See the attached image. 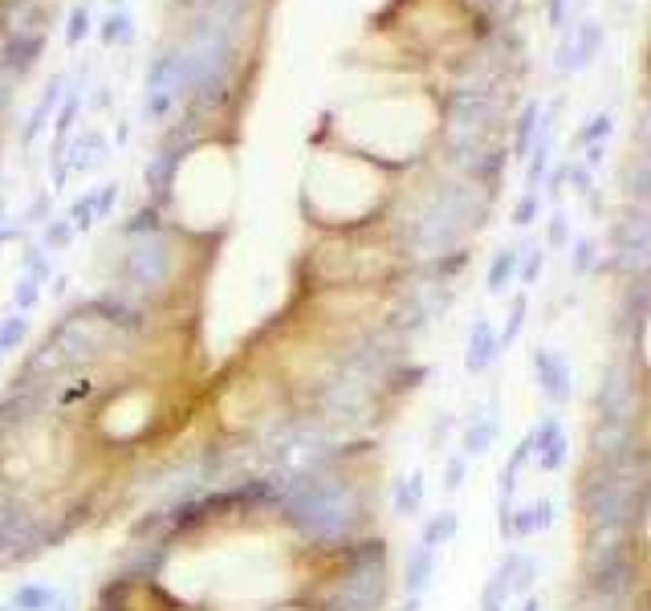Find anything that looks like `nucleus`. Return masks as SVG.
I'll list each match as a JSON object with an SVG mask.
<instances>
[{
	"instance_id": "nucleus-11",
	"label": "nucleus",
	"mask_w": 651,
	"mask_h": 611,
	"mask_svg": "<svg viewBox=\"0 0 651 611\" xmlns=\"http://www.w3.org/2000/svg\"><path fill=\"white\" fill-rule=\"evenodd\" d=\"M513 274H521V253L517 249H501L493 257V266H489V290L501 293L513 282Z\"/></svg>"
},
{
	"instance_id": "nucleus-14",
	"label": "nucleus",
	"mask_w": 651,
	"mask_h": 611,
	"mask_svg": "<svg viewBox=\"0 0 651 611\" xmlns=\"http://www.w3.org/2000/svg\"><path fill=\"white\" fill-rule=\"evenodd\" d=\"M464 477H468V457L464 452H452L448 461H444V493L464 489Z\"/></svg>"
},
{
	"instance_id": "nucleus-20",
	"label": "nucleus",
	"mask_w": 651,
	"mask_h": 611,
	"mask_svg": "<svg viewBox=\"0 0 651 611\" xmlns=\"http://www.w3.org/2000/svg\"><path fill=\"white\" fill-rule=\"evenodd\" d=\"M534 522H537V534H546L554 526V497H537L534 502Z\"/></svg>"
},
{
	"instance_id": "nucleus-28",
	"label": "nucleus",
	"mask_w": 651,
	"mask_h": 611,
	"mask_svg": "<svg viewBox=\"0 0 651 611\" xmlns=\"http://www.w3.org/2000/svg\"><path fill=\"white\" fill-rule=\"evenodd\" d=\"M9 237H13V232H9V229H0V245H4V240H9Z\"/></svg>"
},
{
	"instance_id": "nucleus-1",
	"label": "nucleus",
	"mask_w": 651,
	"mask_h": 611,
	"mask_svg": "<svg viewBox=\"0 0 651 611\" xmlns=\"http://www.w3.org/2000/svg\"><path fill=\"white\" fill-rule=\"evenodd\" d=\"M635 354L615 359V363L603 371L599 388L590 396V412L595 420H643V383L631 367Z\"/></svg>"
},
{
	"instance_id": "nucleus-22",
	"label": "nucleus",
	"mask_w": 651,
	"mask_h": 611,
	"mask_svg": "<svg viewBox=\"0 0 651 611\" xmlns=\"http://www.w3.org/2000/svg\"><path fill=\"white\" fill-rule=\"evenodd\" d=\"M534 118H537V107H529L525 115H521V127H517V151L521 155L529 151V139H534Z\"/></svg>"
},
{
	"instance_id": "nucleus-6",
	"label": "nucleus",
	"mask_w": 651,
	"mask_h": 611,
	"mask_svg": "<svg viewBox=\"0 0 651 611\" xmlns=\"http://www.w3.org/2000/svg\"><path fill=\"white\" fill-rule=\"evenodd\" d=\"M497 436H501V416H497V407L476 412V416L464 424V432H460V452H464L468 461H476V457H484V452L493 449Z\"/></svg>"
},
{
	"instance_id": "nucleus-30",
	"label": "nucleus",
	"mask_w": 651,
	"mask_h": 611,
	"mask_svg": "<svg viewBox=\"0 0 651 611\" xmlns=\"http://www.w3.org/2000/svg\"><path fill=\"white\" fill-rule=\"evenodd\" d=\"M0 611H13V607H9V603H0Z\"/></svg>"
},
{
	"instance_id": "nucleus-15",
	"label": "nucleus",
	"mask_w": 651,
	"mask_h": 611,
	"mask_svg": "<svg viewBox=\"0 0 651 611\" xmlns=\"http://www.w3.org/2000/svg\"><path fill=\"white\" fill-rule=\"evenodd\" d=\"M37 298H41V282L37 277H17V290H13V301H17V310L21 314H29L37 306Z\"/></svg>"
},
{
	"instance_id": "nucleus-10",
	"label": "nucleus",
	"mask_w": 651,
	"mask_h": 611,
	"mask_svg": "<svg viewBox=\"0 0 651 611\" xmlns=\"http://www.w3.org/2000/svg\"><path fill=\"white\" fill-rule=\"evenodd\" d=\"M456 534H460V514H456V510H440V514H431L428 522H423L420 546L440 550V546H448V542L456 538Z\"/></svg>"
},
{
	"instance_id": "nucleus-25",
	"label": "nucleus",
	"mask_w": 651,
	"mask_h": 611,
	"mask_svg": "<svg viewBox=\"0 0 651 611\" xmlns=\"http://www.w3.org/2000/svg\"><path fill=\"white\" fill-rule=\"evenodd\" d=\"M86 29H90V17L78 9V13H74V21H70V41H82V33H86Z\"/></svg>"
},
{
	"instance_id": "nucleus-29",
	"label": "nucleus",
	"mask_w": 651,
	"mask_h": 611,
	"mask_svg": "<svg viewBox=\"0 0 651 611\" xmlns=\"http://www.w3.org/2000/svg\"><path fill=\"white\" fill-rule=\"evenodd\" d=\"M0 224H4V204H0Z\"/></svg>"
},
{
	"instance_id": "nucleus-26",
	"label": "nucleus",
	"mask_w": 651,
	"mask_h": 611,
	"mask_svg": "<svg viewBox=\"0 0 651 611\" xmlns=\"http://www.w3.org/2000/svg\"><path fill=\"white\" fill-rule=\"evenodd\" d=\"M607 118H595V127H590V131H582V143H595V139H603V135H607Z\"/></svg>"
},
{
	"instance_id": "nucleus-23",
	"label": "nucleus",
	"mask_w": 651,
	"mask_h": 611,
	"mask_svg": "<svg viewBox=\"0 0 651 611\" xmlns=\"http://www.w3.org/2000/svg\"><path fill=\"white\" fill-rule=\"evenodd\" d=\"M537 269H542V253H537V249H534V253H529V257H525V269H521V282L529 285V282H534V277H537Z\"/></svg>"
},
{
	"instance_id": "nucleus-12",
	"label": "nucleus",
	"mask_w": 651,
	"mask_h": 611,
	"mask_svg": "<svg viewBox=\"0 0 651 611\" xmlns=\"http://www.w3.org/2000/svg\"><path fill=\"white\" fill-rule=\"evenodd\" d=\"M534 583H537V558L534 554H521V550H517L513 579H509V595H513V599H521V595H534Z\"/></svg>"
},
{
	"instance_id": "nucleus-5",
	"label": "nucleus",
	"mask_w": 651,
	"mask_h": 611,
	"mask_svg": "<svg viewBox=\"0 0 651 611\" xmlns=\"http://www.w3.org/2000/svg\"><path fill=\"white\" fill-rule=\"evenodd\" d=\"M501 354V338H497L493 322L489 319H476L473 330H468V351H464V371L468 375H484L489 367L497 363Z\"/></svg>"
},
{
	"instance_id": "nucleus-7",
	"label": "nucleus",
	"mask_w": 651,
	"mask_h": 611,
	"mask_svg": "<svg viewBox=\"0 0 651 611\" xmlns=\"http://www.w3.org/2000/svg\"><path fill=\"white\" fill-rule=\"evenodd\" d=\"M436 563H440V550L431 546H412L404 567V591L407 595H428L431 579H436Z\"/></svg>"
},
{
	"instance_id": "nucleus-16",
	"label": "nucleus",
	"mask_w": 651,
	"mask_h": 611,
	"mask_svg": "<svg viewBox=\"0 0 651 611\" xmlns=\"http://www.w3.org/2000/svg\"><path fill=\"white\" fill-rule=\"evenodd\" d=\"M525 310H529V306H525V298H517V301H513L509 322H505V330H501V335H497V338H501V346H509L513 338L521 335V327H525Z\"/></svg>"
},
{
	"instance_id": "nucleus-24",
	"label": "nucleus",
	"mask_w": 651,
	"mask_h": 611,
	"mask_svg": "<svg viewBox=\"0 0 651 611\" xmlns=\"http://www.w3.org/2000/svg\"><path fill=\"white\" fill-rule=\"evenodd\" d=\"M550 240H554V245H566V240H570V229H566V216H554V224H550Z\"/></svg>"
},
{
	"instance_id": "nucleus-17",
	"label": "nucleus",
	"mask_w": 651,
	"mask_h": 611,
	"mask_svg": "<svg viewBox=\"0 0 651 611\" xmlns=\"http://www.w3.org/2000/svg\"><path fill=\"white\" fill-rule=\"evenodd\" d=\"M595 266H599V245L595 240H578L574 245V274H586Z\"/></svg>"
},
{
	"instance_id": "nucleus-19",
	"label": "nucleus",
	"mask_w": 651,
	"mask_h": 611,
	"mask_svg": "<svg viewBox=\"0 0 651 611\" xmlns=\"http://www.w3.org/2000/svg\"><path fill=\"white\" fill-rule=\"evenodd\" d=\"M94 216H98V208H94V196H86V200H78V204H74L70 224H74V229H90V224H94Z\"/></svg>"
},
{
	"instance_id": "nucleus-2",
	"label": "nucleus",
	"mask_w": 651,
	"mask_h": 611,
	"mask_svg": "<svg viewBox=\"0 0 651 611\" xmlns=\"http://www.w3.org/2000/svg\"><path fill=\"white\" fill-rule=\"evenodd\" d=\"M611 249H615V269L623 277H639L651 269V208L631 204L623 221L611 224Z\"/></svg>"
},
{
	"instance_id": "nucleus-4",
	"label": "nucleus",
	"mask_w": 651,
	"mask_h": 611,
	"mask_svg": "<svg viewBox=\"0 0 651 611\" xmlns=\"http://www.w3.org/2000/svg\"><path fill=\"white\" fill-rule=\"evenodd\" d=\"M566 452H570V441H566V428L558 416H542L534 428V461L537 469L558 473L566 465Z\"/></svg>"
},
{
	"instance_id": "nucleus-8",
	"label": "nucleus",
	"mask_w": 651,
	"mask_h": 611,
	"mask_svg": "<svg viewBox=\"0 0 651 611\" xmlns=\"http://www.w3.org/2000/svg\"><path fill=\"white\" fill-rule=\"evenodd\" d=\"M423 493H428V485H423V473L412 469L407 477H395L391 481V510H395V518H415L423 510Z\"/></svg>"
},
{
	"instance_id": "nucleus-9",
	"label": "nucleus",
	"mask_w": 651,
	"mask_h": 611,
	"mask_svg": "<svg viewBox=\"0 0 651 611\" xmlns=\"http://www.w3.org/2000/svg\"><path fill=\"white\" fill-rule=\"evenodd\" d=\"M57 595L62 591H57L53 583H21V587H13L9 607L13 611H49Z\"/></svg>"
},
{
	"instance_id": "nucleus-3",
	"label": "nucleus",
	"mask_w": 651,
	"mask_h": 611,
	"mask_svg": "<svg viewBox=\"0 0 651 611\" xmlns=\"http://www.w3.org/2000/svg\"><path fill=\"white\" fill-rule=\"evenodd\" d=\"M534 371H537V388H542V396L550 399L554 407L570 404L574 396V380H570V363H566L558 351H550V346H537L534 351Z\"/></svg>"
},
{
	"instance_id": "nucleus-21",
	"label": "nucleus",
	"mask_w": 651,
	"mask_h": 611,
	"mask_svg": "<svg viewBox=\"0 0 651 611\" xmlns=\"http://www.w3.org/2000/svg\"><path fill=\"white\" fill-rule=\"evenodd\" d=\"M534 216H537V196L525 192V200L513 208V224H517V229H525V224H534Z\"/></svg>"
},
{
	"instance_id": "nucleus-18",
	"label": "nucleus",
	"mask_w": 651,
	"mask_h": 611,
	"mask_svg": "<svg viewBox=\"0 0 651 611\" xmlns=\"http://www.w3.org/2000/svg\"><path fill=\"white\" fill-rule=\"evenodd\" d=\"M70 237H74V224L70 221L45 224V245H49V249H65V245H70Z\"/></svg>"
},
{
	"instance_id": "nucleus-13",
	"label": "nucleus",
	"mask_w": 651,
	"mask_h": 611,
	"mask_svg": "<svg viewBox=\"0 0 651 611\" xmlns=\"http://www.w3.org/2000/svg\"><path fill=\"white\" fill-rule=\"evenodd\" d=\"M29 335V319L25 314H9V319L0 322V359L13 351H21V343H25Z\"/></svg>"
},
{
	"instance_id": "nucleus-27",
	"label": "nucleus",
	"mask_w": 651,
	"mask_h": 611,
	"mask_svg": "<svg viewBox=\"0 0 651 611\" xmlns=\"http://www.w3.org/2000/svg\"><path fill=\"white\" fill-rule=\"evenodd\" d=\"M49 611H74V603L65 599V595H57V599H53V607Z\"/></svg>"
}]
</instances>
